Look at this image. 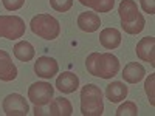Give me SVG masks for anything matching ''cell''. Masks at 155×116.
Returning <instances> with one entry per match:
<instances>
[{"instance_id": "52a82bcc", "label": "cell", "mask_w": 155, "mask_h": 116, "mask_svg": "<svg viewBox=\"0 0 155 116\" xmlns=\"http://www.w3.org/2000/svg\"><path fill=\"white\" fill-rule=\"evenodd\" d=\"M2 107H3L5 114L8 116H27L30 111V105H28L27 99L19 93L8 95L3 99Z\"/></svg>"}, {"instance_id": "30bf717a", "label": "cell", "mask_w": 155, "mask_h": 116, "mask_svg": "<svg viewBox=\"0 0 155 116\" xmlns=\"http://www.w3.org/2000/svg\"><path fill=\"white\" fill-rule=\"evenodd\" d=\"M17 77V67L12 63L8 51L0 50V81L11 82Z\"/></svg>"}, {"instance_id": "9c48e42d", "label": "cell", "mask_w": 155, "mask_h": 116, "mask_svg": "<svg viewBox=\"0 0 155 116\" xmlns=\"http://www.w3.org/2000/svg\"><path fill=\"white\" fill-rule=\"evenodd\" d=\"M137 56L144 60V62H149L152 67H155V39L152 36H147V37H143L141 40L137 44Z\"/></svg>"}, {"instance_id": "7402d4cb", "label": "cell", "mask_w": 155, "mask_h": 116, "mask_svg": "<svg viewBox=\"0 0 155 116\" xmlns=\"http://www.w3.org/2000/svg\"><path fill=\"white\" fill-rule=\"evenodd\" d=\"M2 3L6 11H17L23 6L25 0H2Z\"/></svg>"}, {"instance_id": "d6986e66", "label": "cell", "mask_w": 155, "mask_h": 116, "mask_svg": "<svg viewBox=\"0 0 155 116\" xmlns=\"http://www.w3.org/2000/svg\"><path fill=\"white\" fill-rule=\"evenodd\" d=\"M116 116H137L138 114V108L135 105V102H130V101H127L124 102V104H121L118 107V110L115 111Z\"/></svg>"}, {"instance_id": "7a4b0ae2", "label": "cell", "mask_w": 155, "mask_h": 116, "mask_svg": "<svg viewBox=\"0 0 155 116\" xmlns=\"http://www.w3.org/2000/svg\"><path fill=\"white\" fill-rule=\"evenodd\" d=\"M118 14L121 19V28L127 34H138L143 31L146 22L134 0H123L118 6Z\"/></svg>"}, {"instance_id": "cb8c5ba5", "label": "cell", "mask_w": 155, "mask_h": 116, "mask_svg": "<svg viewBox=\"0 0 155 116\" xmlns=\"http://www.w3.org/2000/svg\"><path fill=\"white\" fill-rule=\"evenodd\" d=\"M34 114H36V116H37V114H44L42 108L39 107V105H34Z\"/></svg>"}, {"instance_id": "5bb4252c", "label": "cell", "mask_w": 155, "mask_h": 116, "mask_svg": "<svg viewBox=\"0 0 155 116\" xmlns=\"http://www.w3.org/2000/svg\"><path fill=\"white\" fill-rule=\"evenodd\" d=\"M99 42L106 50H115L121 45V33L116 28H104L99 33Z\"/></svg>"}, {"instance_id": "ba28073f", "label": "cell", "mask_w": 155, "mask_h": 116, "mask_svg": "<svg viewBox=\"0 0 155 116\" xmlns=\"http://www.w3.org/2000/svg\"><path fill=\"white\" fill-rule=\"evenodd\" d=\"M58 71H59L58 62L50 56L39 57L34 63V73L39 77H42V79H51L53 76L58 74Z\"/></svg>"}, {"instance_id": "3957f363", "label": "cell", "mask_w": 155, "mask_h": 116, "mask_svg": "<svg viewBox=\"0 0 155 116\" xmlns=\"http://www.w3.org/2000/svg\"><path fill=\"white\" fill-rule=\"evenodd\" d=\"M81 113L84 116H101L104 113L102 92L95 84H87L81 90Z\"/></svg>"}, {"instance_id": "4fadbf2b", "label": "cell", "mask_w": 155, "mask_h": 116, "mask_svg": "<svg viewBox=\"0 0 155 116\" xmlns=\"http://www.w3.org/2000/svg\"><path fill=\"white\" fill-rule=\"evenodd\" d=\"M121 76H123V79L126 82H129V84H138L146 76V70H144V67L141 65V63L130 62V63H127V65L124 67Z\"/></svg>"}, {"instance_id": "2e32d148", "label": "cell", "mask_w": 155, "mask_h": 116, "mask_svg": "<svg viewBox=\"0 0 155 116\" xmlns=\"http://www.w3.org/2000/svg\"><path fill=\"white\" fill-rule=\"evenodd\" d=\"M127 93H129L127 87L118 81H115L106 87V96L110 102H121L123 99L127 98Z\"/></svg>"}, {"instance_id": "ac0fdd59", "label": "cell", "mask_w": 155, "mask_h": 116, "mask_svg": "<svg viewBox=\"0 0 155 116\" xmlns=\"http://www.w3.org/2000/svg\"><path fill=\"white\" fill-rule=\"evenodd\" d=\"M79 3L92 8L95 12H109L115 5V0H79Z\"/></svg>"}, {"instance_id": "9a60e30c", "label": "cell", "mask_w": 155, "mask_h": 116, "mask_svg": "<svg viewBox=\"0 0 155 116\" xmlns=\"http://www.w3.org/2000/svg\"><path fill=\"white\" fill-rule=\"evenodd\" d=\"M50 116H70L73 113L71 102L65 98H56L50 101Z\"/></svg>"}, {"instance_id": "e0dca14e", "label": "cell", "mask_w": 155, "mask_h": 116, "mask_svg": "<svg viewBox=\"0 0 155 116\" xmlns=\"http://www.w3.org/2000/svg\"><path fill=\"white\" fill-rule=\"evenodd\" d=\"M12 51H14V56H16L19 60H22V62H30V60L34 57V54H36L34 47H33L30 42H27V40L17 42V44L14 45V48H12Z\"/></svg>"}, {"instance_id": "8fae6325", "label": "cell", "mask_w": 155, "mask_h": 116, "mask_svg": "<svg viewBox=\"0 0 155 116\" xmlns=\"http://www.w3.org/2000/svg\"><path fill=\"white\" fill-rule=\"evenodd\" d=\"M78 87H79V77H78L74 73H70V71H65L58 76L56 79V88L59 90L61 93H74Z\"/></svg>"}, {"instance_id": "5b68a950", "label": "cell", "mask_w": 155, "mask_h": 116, "mask_svg": "<svg viewBox=\"0 0 155 116\" xmlns=\"http://www.w3.org/2000/svg\"><path fill=\"white\" fill-rule=\"evenodd\" d=\"M25 22L19 16H0V37L16 40L25 34Z\"/></svg>"}, {"instance_id": "603a6c76", "label": "cell", "mask_w": 155, "mask_h": 116, "mask_svg": "<svg viewBox=\"0 0 155 116\" xmlns=\"http://www.w3.org/2000/svg\"><path fill=\"white\" fill-rule=\"evenodd\" d=\"M141 2V8L144 12L149 14H155V0H140Z\"/></svg>"}, {"instance_id": "277c9868", "label": "cell", "mask_w": 155, "mask_h": 116, "mask_svg": "<svg viewBox=\"0 0 155 116\" xmlns=\"http://www.w3.org/2000/svg\"><path fill=\"white\" fill-rule=\"evenodd\" d=\"M30 28L36 36L42 37V39H47V40H54L61 33V25H59L58 19H54L50 14H37V16H34L31 19Z\"/></svg>"}, {"instance_id": "6da1fadb", "label": "cell", "mask_w": 155, "mask_h": 116, "mask_svg": "<svg viewBox=\"0 0 155 116\" xmlns=\"http://www.w3.org/2000/svg\"><path fill=\"white\" fill-rule=\"evenodd\" d=\"M85 68L92 76L112 79L120 71V60L112 53H92L85 59Z\"/></svg>"}, {"instance_id": "ffe728a7", "label": "cell", "mask_w": 155, "mask_h": 116, "mask_svg": "<svg viewBox=\"0 0 155 116\" xmlns=\"http://www.w3.org/2000/svg\"><path fill=\"white\" fill-rule=\"evenodd\" d=\"M50 5L58 12H67L73 6V0H50Z\"/></svg>"}, {"instance_id": "44dd1931", "label": "cell", "mask_w": 155, "mask_h": 116, "mask_svg": "<svg viewBox=\"0 0 155 116\" xmlns=\"http://www.w3.org/2000/svg\"><path fill=\"white\" fill-rule=\"evenodd\" d=\"M153 82H155V74H149V77L144 82V90H146V95L149 98V104L155 105V96H153Z\"/></svg>"}, {"instance_id": "8992f818", "label": "cell", "mask_w": 155, "mask_h": 116, "mask_svg": "<svg viewBox=\"0 0 155 116\" xmlns=\"http://www.w3.org/2000/svg\"><path fill=\"white\" fill-rule=\"evenodd\" d=\"M53 93L54 88L50 82H34L28 88V99L34 105L44 107L48 105L50 101L53 99Z\"/></svg>"}, {"instance_id": "7c38bea8", "label": "cell", "mask_w": 155, "mask_h": 116, "mask_svg": "<svg viewBox=\"0 0 155 116\" xmlns=\"http://www.w3.org/2000/svg\"><path fill=\"white\" fill-rule=\"evenodd\" d=\"M78 27L85 33H95L101 27V19L96 12H81L78 17Z\"/></svg>"}]
</instances>
